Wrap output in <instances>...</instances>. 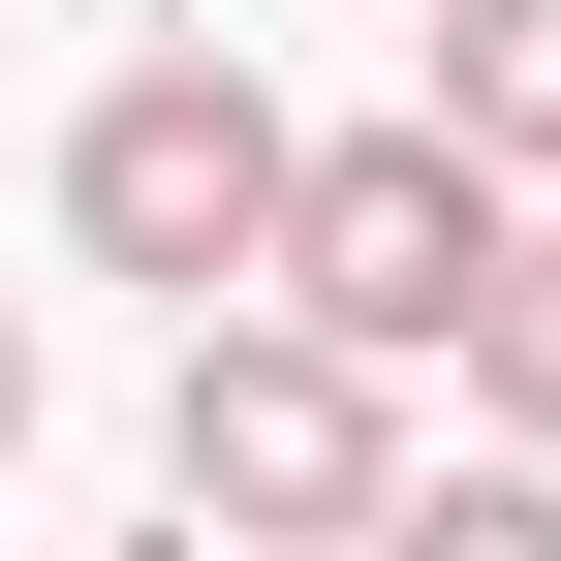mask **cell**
Wrapping results in <instances>:
<instances>
[{
    "mask_svg": "<svg viewBox=\"0 0 561 561\" xmlns=\"http://www.w3.org/2000/svg\"><path fill=\"white\" fill-rule=\"evenodd\" d=\"M375 468H405V375L219 280V312H187V375H157V500L219 530V561H343V530H375Z\"/></svg>",
    "mask_w": 561,
    "mask_h": 561,
    "instance_id": "cell-1",
    "label": "cell"
},
{
    "mask_svg": "<svg viewBox=\"0 0 561 561\" xmlns=\"http://www.w3.org/2000/svg\"><path fill=\"white\" fill-rule=\"evenodd\" d=\"M280 157H312V125H280L219 32H157V62H94V125H62V250L157 280V312H219V280L280 250Z\"/></svg>",
    "mask_w": 561,
    "mask_h": 561,
    "instance_id": "cell-2",
    "label": "cell"
},
{
    "mask_svg": "<svg viewBox=\"0 0 561 561\" xmlns=\"http://www.w3.org/2000/svg\"><path fill=\"white\" fill-rule=\"evenodd\" d=\"M500 219H530L500 157H437V125H343V157H280L250 312H312V343H375V375H437V343H468V280H500Z\"/></svg>",
    "mask_w": 561,
    "mask_h": 561,
    "instance_id": "cell-3",
    "label": "cell"
},
{
    "mask_svg": "<svg viewBox=\"0 0 561 561\" xmlns=\"http://www.w3.org/2000/svg\"><path fill=\"white\" fill-rule=\"evenodd\" d=\"M405 125L500 157V187H561V0H405Z\"/></svg>",
    "mask_w": 561,
    "mask_h": 561,
    "instance_id": "cell-4",
    "label": "cell"
},
{
    "mask_svg": "<svg viewBox=\"0 0 561 561\" xmlns=\"http://www.w3.org/2000/svg\"><path fill=\"white\" fill-rule=\"evenodd\" d=\"M437 375H468V405L561 468V219H500V280H468V343H437Z\"/></svg>",
    "mask_w": 561,
    "mask_h": 561,
    "instance_id": "cell-5",
    "label": "cell"
},
{
    "mask_svg": "<svg viewBox=\"0 0 561 561\" xmlns=\"http://www.w3.org/2000/svg\"><path fill=\"white\" fill-rule=\"evenodd\" d=\"M343 561H561V468H530V437H500V468H375Z\"/></svg>",
    "mask_w": 561,
    "mask_h": 561,
    "instance_id": "cell-6",
    "label": "cell"
},
{
    "mask_svg": "<svg viewBox=\"0 0 561 561\" xmlns=\"http://www.w3.org/2000/svg\"><path fill=\"white\" fill-rule=\"evenodd\" d=\"M0 468H32V312H0Z\"/></svg>",
    "mask_w": 561,
    "mask_h": 561,
    "instance_id": "cell-7",
    "label": "cell"
}]
</instances>
